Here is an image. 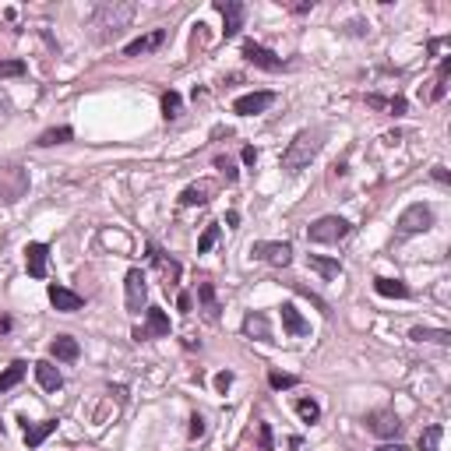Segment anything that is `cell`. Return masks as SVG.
<instances>
[{
    "label": "cell",
    "mask_w": 451,
    "mask_h": 451,
    "mask_svg": "<svg viewBox=\"0 0 451 451\" xmlns=\"http://www.w3.org/2000/svg\"><path fill=\"white\" fill-rule=\"evenodd\" d=\"M413 342H437V345H451V331L448 328H413L409 331Z\"/></svg>",
    "instance_id": "d4e9b609"
},
{
    "label": "cell",
    "mask_w": 451,
    "mask_h": 451,
    "mask_svg": "<svg viewBox=\"0 0 451 451\" xmlns=\"http://www.w3.org/2000/svg\"><path fill=\"white\" fill-rule=\"evenodd\" d=\"M131 18H134V4H120V0H113V4H99L92 11V18H88V25L99 29L96 32L99 39H113V36H120L131 25Z\"/></svg>",
    "instance_id": "6da1fadb"
},
{
    "label": "cell",
    "mask_w": 451,
    "mask_h": 451,
    "mask_svg": "<svg viewBox=\"0 0 451 451\" xmlns=\"http://www.w3.org/2000/svg\"><path fill=\"white\" fill-rule=\"evenodd\" d=\"M36 381H39V388H46V392H57V388L64 385L60 371L50 364V359H39V364H36Z\"/></svg>",
    "instance_id": "7402d4cb"
},
{
    "label": "cell",
    "mask_w": 451,
    "mask_h": 451,
    "mask_svg": "<svg viewBox=\"0 0 451 451\" xmlns=\"http://www.w3.org/2000/svg\"><path fill=\"white\" fill-rule=\"evenodd\" d=\"M434 180H437V184H451V176H448L444 166H434Z\"/></svg>",
    "instance_id": "ab89813d"
},
{
    "label": "cell",
    "mask_w": 451,
    "mask_h": 451,
    "mask_svg": "<svg viewBox=\"0 0 451 451\" xmlns=\"http://www.w3.org/2000/svg\"><path fill=\"white\" fill-rule=\"evenodd\" d=\"M205 437V416H191V441Z\"/></svg>",
    "instance_id": "74e56055"
},
{
    "label": "cell",
    "mask_w": 451,
    "mask_h": 451,
    "mask_svg": "<svg viewBox=\"0 0 451 451\" xmlns=\"http://www.w3.org/2000/svg\"><path fill=\"white\" fill-rule=\"evenodd\" d=\"M243 162H247V166H254V162H257V152H254V148H250V145H247V148H243Z\"/></svg>",
    "instance_id": "ee69618b"
},
{
    "label": "cell",
    "mask_w": 451,
    "mask_h": 451,
    "mask_svg": "<svg viewBox=\"0 0 451 451\" xmlns=\"http://www.w3.org/2000/svg\"><path fill=\"white\" fill-rule=\"evenodd\" d=\"M46 264H50V247L46 243H29L25 247V268L32 279H46Z\"/></svg>",
    "instance_id": "5bb4252c"
},
{
    "label": "cell",
    "mask_w": 451,
    "mask_h": 451,
    "mask_svg": "<svg viewBox=\"0 0 451 451\" xmlns=\"http://www.w3.org/2000/svg\"><path fill=\"white\" fill-rule=\"evenodd\" d=\"M240 53H243L247 64H254V67H261V71H282V67H286L282 57H275L268 46H261V43H254V39H247Z\"/></svg>",
    "instance_id": "52a82bcc"
},
{
    "label": "cell",
    "mask_w": 451,
    "mask_h": 451,
    "mask_svg": "<svg viewBox=\"0 0 451 451\" xmlns=\"http://www.w3.org/2000/svg\"><path fill=\"white\" fill-rule=\"evenodd\" d=\"M296 416H300L303 423H317V420H321V406H317L314 399H296Z\"/></svg>",
    "instance_id": "f1b7e54d"
},
{
    "label": "cell",
    "mask_w": 451,
    "mask_h": 451,
    "mask_svg": "<svg viewBox=\"0 0 451 451\" xmlns=\"http://www.w3.org/2000/svg\"><path fill=\"white\" fill-rule=\"evenodd\" d=\"M437 441H441V427H427L420 434V451H437Z\"/></svg>",
    "instance_id": "836d02e7"
},
{
    "label": "cell",
    "mask_w": 451,
    "mask_h": 451,
    "mask_svg": "<svg viewBox=\"0 0 451 451\" xmlns=\"http://www.w3.org/2000/svg\"><path fill=\"white\" fill-rule=\"evenodd\" d=\"M268 385H272L275 392H286V388H296V385H300V378H296V374H282V371H272V374H268Z\"/></svg>",
    "instance_id": "4dcf8cb0"
},
{
    "label": "cell",
    "mask_w": 451,
    "mask_h": 451,
    "mask_svg": "<svg viewBox=\"0 0 451 451\" xmlns=\"http://www.w3.org/2000/svg\"><path fill=\"white\" fill-rule=\"evenodd\" d=\"M250 257L268 261V264H275V268H286L293 261V243H286V240H257L250 247Z\"/></svg>",
    "instance_id": "5b68a950"
},
{
    "label": "cell",
    "mask_w": 451,
    "mask_h": 451,
    "mask_svg": "<svg viewBox=\"0 0 451 451\" xmlns=\"http://www.w3.org/2000/svg\"><path fill=\"white\" fill-rule=\"evenodd\" d=\"M388 110H392L395 117H402V113H406L409 106H406V99H402V96H395V99H388Z\"/></svg>",
    "instance_id": "f35d334b"
},
{
    "label": "cell",
    "mask_w": 451,
    "mask_h": 451,
    "mask_svg": "<svg viewBox=\"0 0 451 451\" xmlns=\"http://www.w3.org/2000/svg\"><path fill=\"white\" fill-rule=\"evenodd\" d=\"M25 371H29V367L22 364V359H15V364H11L8 371H0V395H4V392H11V388H15V385L25 378Z\"/></svg>",
    "instance_id": "4316f807"
},
{
    "label": "cell",
    "mask_w": 451,
    "mask_h": 451,
    "mask_svg": "<svg viewBox=\"0 0 451 451\" xmlns=\"http://www.w3.org/2000/svg\"><path fill=\"white\" fill-rule=\"evenodd\" d=\"M198 300H201V310L208 321H219V296H215V286L212 282H198Z\"/></svg>",
    "instance_id": "603a6c76"
},
{
    "label": "cell",
    "mask_w": 451,
    "mask_h": 451,
    "mask_svg": "<svg viewBox=\"0 0 451 451\" xmlns=\"http://www.w3.org/2000/svg\"><path fill=\"white\" fill-rule=\"evenodd\" d=\"M243 331H247L250 338H261V342H275V338H272V328H268V317H264V314H254V310L243 317Z\"/></svg>",
    "instance_id": "44dd1931"
},
{
    "label": "cell",
    "mask_w": 451,
    "mask_h": 451,
    "mask_svg": "<svg viewBox=\"0 0 451 451\" xmlns=\"http://www.w3.org/2000/svg\"><path fill=\"white\" fill-rule=\"evenodd\" d=\"M378 451H409V448H406V444H399V441H395V444H381V448H378Z\"/></svg>",
    "instance_id": "f6af8a7d"
},
{
    "label": "cell",
    "mask_w": 451,
    "mask_h": 451,
    "mask_svg": "<svg viewBox=\"0 0 451 451\" xmlns=\"http://www.w3.org/2000/svg\"><path fill=\"white\" fill-rule=\"evenodd\" d=\"M215 11H219V15H222V22H226L222 39L240 36V29H243V4H240V0H215Z\"/></svg>",
    "instance_id": "9c48e42d"
},
{
    "label": "cell",
    "mask_w": 451,
    "mask_h": 451,
    "mask_svg": "<svg viewBox=\"0 0 451 451\" xmlns=\"http://www.w3.org/2000/svg\"><path fill=\"white\" fill-rule=\"evenodd\" d=\"M444 46H448V39H434V43H430V53H441Z\"/></svg>",
    "instance_id": "bcb514c9"
},
{
    "label": "cell",
    "mask_w": 451,
    "mask_h": 451,
    "mask_svg": "<svg viewBox=\"0 0 451 451\" xmlns=\"http://www.w3.org/2000/svg\"><path fill=\"white\" fill-rule=\"evenodd\" d=\"M50 356H53V359H64V364H74V359L81 356V345H78V338H71V335H57V338L50 342Z\"/></svg>",
    "instance_id": "e0dca14e"
},
{
    "label": "cell",
    "mask_w": 451,
    "mask_h": 451,
    "mask_svg": "<svg viewBox=\"0 0 451 451\" xmlns=\"http://www.w3.org/2000/svg\"><path fill=\"white\" fill-rule=\"evenodd\" d=\"M272 103H275V92H247V96H240V99L233 103V113L254 117V113H264Z\"/></svg>",
    "instance_id": "8fae6325"
},
{
    "label": "cell",
    "mask_w": 451,
    "mask_h": 451,
    "mask_svg": "<svg viewBox=\"0 0 451 451\" xmlns=\"http://www.w3.org/2000/svg\"><path fill=\"white\" fill-rule=\"evenodd\" d=\"M215 169L229 180V184H236V176H240V173H236V166H233V159H229V155H215Z\"/></svg>",
    "instance_id": "e575fe53"
},
{
    "label": "cell",
    "mask_w": 451,
    "mask_h": 451,
    "mask_svg": "<svg viewBox=\"0 0 451 451\" xmlns=\"http://www.w3.org/2000/svg\"><path fill=\"white\" fill-rule=\"evenodd\" d=\"M374 289L381 293V296H388V300H406L409 296V286L402 282V279H374Z\"/></svg>",
    "instance_id": "cb8c5ba5"
},
{
    "label": "cell",
    "mask_w": 451,
    "mask_h": 451,
    "mask_svg": "<svg viewBox=\"0 0 451 451\" xmlns=\"http://www.w3.org/2000/svg\"><path fill=\"white\" fill-rule=\"evenodd\" d=\"M148 257H152V264H155L159 272H162V279H166V289L180 282V261L166 257V254L159 250V243H148Z\"/></svg>",
    "instance_id": "4fadbf2b"
},
{
    "label": "cell",
    "mask_w": 451,
    "mask_h": 451,
    "mask_svg": "<svg viewBox=\"0 0 451 451\" xmlns=\"http://www.w3.org/2000/svg\"><path fill=\"white\" fill-rule=\"evenodd\" d=\"M25 74V60H0V78H18Z\"/></svg>",
    "instance_id": "d590c367"
},
{
    "label": "cell",
    "mask_w": 451,
    "mask_h": 451,
    "mask_svg": "<svg viewBox=\"0 0 451 451\" xmlns=\"http://www.w3.org/2000/svg\"><path fill=\"white\" fill-rule=\"evenodd\" d=\"M293 11H296V15H307V11H314V0H303V4H293Z\"/></svg>",
    "instance_id": "7bdbcfd3"
},
{
    "label": "cell",
    "mask_w": 451,
    "mask_h": 451,
    "mask_svg": "<svg viewBox=\"0 0 451 451\" xmlns=\"http://www.w3.org/2000/svg\"><path fill=\"white\" fill-rule=\"evenodd\" d=\"M71 138H74V131H71V127H50V131H43V134H39V141H36V145L50 148V145H64V141H71Z\"/></svg>",
    "instance_id": "83f0119b"
},
{
    "label": "cell",
    "mask_w": 451,
    "mask_h": 451,
    "mask_svg": "<svg viewBox=\"0 0 451 451\" xmlns=\"http://www.w3.org/2000/svg\"><path fill=\"white\" fill-rule=\"evenodd\" d=\"M124 289H127V310L138 314V310L148 303V282H145V272H141V268H131V272H127Z\"/></svg>",
    "instance_id": "ba28073f"
},
{
    "label": "cell",
    "mask_w": 451,
    "mask_h": 451,
    "mask_svg": "<svg viewBox=\"0 0 451 451\" xmlns=\"http://www.w3.org/2000/svg\"><path fill=\"white\" fill-rule=\"evenodd\" d=\"M279 310H282V328H286V335H293V338H303V335H310V324L303 321V314H300L293 303H282Z\"/></svg>",
    "instance_id": "2e32d148"
},
{
    "label": "cell",
    "mask_w": 451,
    "mask_h": 451,
    "mask_svg": "<svg viewBox=\"0 0 451 451\" xmlns=\"http://www.w3.org/2000/svg\"><path fill=\"white\" fill-rule=\"evenodd\" d=\"M317 152H321V131H300L289 141V148L282 152V169L286 173H300V169H307L314 162Z\"/></svg>",
    "instance_id": "7a4b0ae2"
},
{
    "label": "cell",
    "mask_w": 451,
    "mask_h": 451,
    "mask_svg": "<svg viewBox=\"0 0 451 451\" xmlns=\"http://www.w3.org/2000/svg\"><path fill=\"white\" fill-rule=\"evenodd\" d=\"M430 226H434V212H430V205H423V201L409 205V208L399 215V236H416V233H427Z\"/></svg>",
    "instance_id": "277c9868"
},
{
    "label": "cell",
    "mask_w": 451,
    "mask_h": 451,
    "mask_svg": "<svg viewBox=\"0 0 451 451\" xmlns=\"http://www.w3.org/2000/svg\"><path fill=\"white\" fill-rule=\"evenodd\" d=\"M46 296H50V303H53L60 314H74V310H81V307H85L81 293H74V289H67V286H57V282L46 289Z\"/></svg>",
    "instance_id": "7c38bea8"
},
{
    "label": "cell",
    "mask_w": 451,
    "mask_h": 451,
    "mask_svg": "<svg viewBox=\"0 0 451 451\" xmlns=\"http://www.w3.org/2000/svg\"><path fill=\"white\" fill-rule=\"evenodd\" d=\"M166 43V29H152L148 36H138L134 43H127L124 46V57H141V53H152V50H159Z\"/></svg>",
    "instance_id": "9a60e30c"
},
{
    "label": "cell",
    "mask_w": 451,
    "mask_h": 451,
    "mask_svg": "<svg viewBox=\"0 0 451 451\" xmlns=\"http://www.w3.org/2000/svg\"><path fill=\"white\" fill-rule=\"evenodd\" d=\"M307 264H310V272H317V275H321V279H328V282L342 275V264H338L335 257H324V254H310V257H307Z\"/></svg>",
    "instance_id": "ac0fdd59"
},
{
    "label": "cell",
    "mask_w": 451,
    "mask_h": 451,
    "mask_svg": "<svg viewBox=\"0 0 451 451\" xmlns=\"http://www.w3.org/2000/svg\"><path fill=\"white\" fill-rule=\"evenodd\" d=\"M25 423V444L29 448H39L53 430H57V420H43V423H29V420H22Z\"/></svg>",
    "instance_id": "ffe728a7"
},
{
    "label": "cell",
    "mask_w": 451,
    "mask_h": 451,
    "mask_svg": "<svg viewBox=\"0 0 451 451\" xmlns=\"http://www.w3.org/2000/svg\"><path fill=\"white\" fill-rule=\"evenodd\" d=\"M367 106H374V110H385V106H388V99H385V96H367Z\"/></svg>",
    "instance_id": "b9f144b4"
},
{
    "label": "cell",
    "mask_w": 451,
    "mask_h": 451,
    "mask_svg": "<svg viewBox=\"0 0 451 451\" xmlns=\"http://www.w3.org/2000/svg\"><path fill=\"white\" fill-rule=\"evenodd\" d=\"M145 314H148V321H145V328L134 331V338H138V342H141V338H166V335H169V317H166V310H162V307H145Z\"/></svg>",
    "instance_id": "30bf717a"
},
{
    "label": "cell",
    "mask_w": 451,
    "mask_h": 451,
    "mask_svg": "<svg viewBox=\"0 0 451 451\" xmlns=\"http://www.w3.org/2000/svg\"><path fill=\"white\" fill-rule=\"evenodd\" d=\"M448 78H451V57H444V60H441V67H437V78H434V92H430V103H441V99L448 96Z\"/></svg>",
    "instance_id": "484cf974"
},
{
    "label": "cell",
    "mask_w": 451,
    "mask_h": 451,
    "mask_svg": "<svg viewBox=\"0 0 451 451\" xmlns=\"http://www.w3.org/2000/svg\"><path fill=\"white\" fill-rule=\"evenodd\" d=\"M364 423L374 437H399L402 434V420H399L395 409H374V413H367Z\"/></svg>",
    "instance_id": "8992f818"
},
{
    "label": "cell",
    "mask_w": 451,
    "mask_h": 451,
    "mask_svg": "<svg viewBox=\"0 0 451 451\" xmlns=\"http://www.w3.org/2000/svg\"><path fill=\"white\" fill-rule=\"evenodd\" d=\"M352 233V226L342 219V215H321L307 226V240L310 243H338Z\"/></svg>",
    "instance_id": "3957f363"
},
{
    "label": "cell",
    "mask_w": 451,
    "mask_h": 451,
    "mask_svg": "<svg viewBox=\"0 0 451 451\" xmlns=\"http://www.w3.org/2000/svg\"><path fill=\"white\" fill-rule=\"evenodd\" d=\"M180 110H184V99H180V92H162V117H166V120H176Z\"/></svg>",
    "instance_id": "f546056e"
},
{
    "label": "cell",
    "mask_w": 451,
    "mask_h": 451,
    "mask_svg": "<svg viewBox=\"0 0 451 451\" xmlns=\"http://www.w3.org/2000/svg\"><path fill=\"white\" fill-rule=\"evenodd\" d=\"M257 448H261V451H272V448H275V437H272V423H264V420L257 423Z\"/></svg>",
    "instance_id": "d6a6232c"
},
{
    "label": "cell",
    "mask_w": 451,
    "mask_h": 451,
    "mask_svg": "<svg viewBox=\"0 0 451 451\" xmlns=\"http://www.w3.org/2000/svg\"><path fill=\"white\" fill-rule=\"evenodd\" d=\"M176 307L184 310V314H191V296H187V293H180V296H176Z\"/></svg>",
    "instance_id": "60d3db41"
},
{
    "label": "cell",
    "mask_w": 451,
    "mask_h": 451,
    "mask_svg": "<svg viewBox=\"0 0 451 451\" xmlns=\"http://www.w3.org/2000/svg\"><path fill=\"white\" fill-rule=\"evenodd\" d=\"M212 184H208V180H201V184H191L184 194H180V205H187V208H194V205H208L212 201Z\"/></svg>",
    "instance_id": "d6986e66"
},
{
    "label": "cell",
    "mask_w": 451,
    "mask_h": 451,
    "mask_svg": "<svg viewBox=\"0 0 451 451\" xmlns=\"http://www.w3.org/2000/svg\"><path fill=\"white\" fill-rule=\"evenodd\" d=\"M229 385H233V374H229V371H219V374H215V388L226 395V392H229Z\"/></svg>",
    "instance_id": "8d00e7d4"
},
{
    "label": "cell",
    "mask_w": 451,
    "mask_h": 451,
    "mask_svg": "<svg viewBox=\"0 0 451 451\" xmlns=\"http://www.w3.org/2000/svg\"><path fill=\"white\" fill-rule=\"evenodd\" d=\"M215 240H219V222H208L205 233H201V240H198V254H208L215 247Z\"/></svg>",
    "instance_id": "1f68e13d"
}]
</instances>
